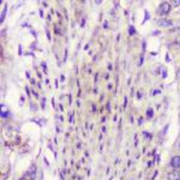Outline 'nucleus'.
Listing matches in <instances>:
<instances>
[{
    "label": "nucleus",
    "mask_w": 180,
    "mask_h": 180,
    "mask_svg": "<svg viewBox=\"0 0 180 180\" xmlns=\"http://www.w3.org/2000/svg\"><path fill=\"white\" fill-rule=\"evenodd\" d=\"M170 9H171V6L167 2L163 3L160 6V8H159V9H160V13L161 14H166V13H167L170 11Z\"/></svg>",
    "instance_id": "f257e3e1"
},
{
    "label": "nucleus",
    "mask_w": 180,
    "mask_h": 180,
    "mask_svg": "<svg viewBox=\"0 0 180 180\" xmlns=\"http://www.w3.org/2000/svg\"><path fill=\"white\" fill-rule=\"evenodd\" d=\"M169 180H180V172L178 170H173L167 175Z\"/></svg>",
    "instance_id": "f03ea898"
},
{
    "label": "nucleus",
    "mask_w": 180,
    "mask_h": 180,
    "mask_svg": "<svg viewBox=\"0 0 180 180\" xmlns=\"http://www.w3.org/2000/svg\"><path fill=\"white\" fill-rule=\"evenodd\" d=\"M171 165L175 169L180 168V156H176L172 158L171 160Z\"/></svg>",
    "instance_id": "7ed1b4c3"
},
{
    "label": "nucleus",
    "mask_w": 180,
    "mask_h": 180,
    "mask_svg": "<svg viewBox=\"0 0 180 180\" xmlns=\"http://www.w3.org/2000/svg\"><path fill=\"white\" fill-rule=\"evenodd\" d=\"M158 23L160 25H162V26H164V27H169V26H171V25H172V20H168V19L160 20V21L158 22Z\"/></svg>",
    "instance_id": "20e7f679"
},
{
    "label": "nucleus",
    "mask_w": 180,
    "mask_h": 180,
    "mask_svg": "<svg viewBox=\"0 0 180 180\" xmlns=\"http://www.w3.org/2000/svg\"><path fill=\"white\" fill-rule=\"evenodd\" d=\"M175 42H176L177 44H178L179 46H180V35H179L176 37V39H175Z\"/></svg>",
    "instance_id": "39448f33"
},
{
    "label": "nucleus",
    "mask_w": 180,
    "mask_h": 180,
    "mask_svg": "<svg viewBox=\"0 0 180 180\" xmlns=\"http://www.w3.org/2000/svg\"><path fill=\"white\" fill-rule=\"evenodd\" d=\"M177 29H178V30H180V21L177 23Z\"/></svg>",
    "instance_id": "423d86ee"
}]
</instances>
